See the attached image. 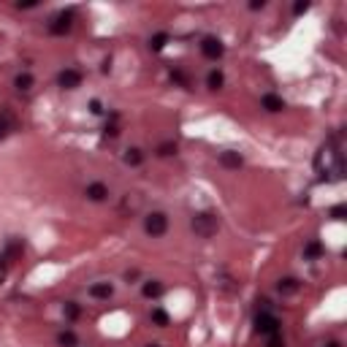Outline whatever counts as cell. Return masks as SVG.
<instances>
[{"mask_svg":"<svg viewBox=\"0 0 347 347\" xmlns=\"http://www.w3.org/2000/svg\"><path fill=\"white\" fill-rule=\"evenodd\" d=\"M318 168L323 174V179H328V182H339L344 174V163H342V152L336 149V138H331L326 147L320 149L318 155Z\"/></svg>","mask_w":347,"mask_h":347,"instance_id":"obj_1","label":"cell"},{"mask_svg":"<svg viewBox=\"0 0 347 347\" xmlns=\"http://www.w3.org/2000/svg\"><path fill=\"white\" fill-rule=\"evenodd\" d=\"M193 231L201 236V239H212L217 231H220V220L215 212H198L193 217Z\"/></svg>","mask_w":347,"mask_h":347,"instance_id":"obj_2","label":"cell"},{"mask_svg":"<svg viewBox=\"0 0 347 347\" xmlns=\"http://www.w3.org/2000/svg\"><path fill=\"white\" fill-rule=\"evenodd\" d=\"M165 228H168V217H165L163 212H152V215H147L144 231H147L149 236H163Z\"/></svg>","mask_w":347,"mask_h":347,"instance_id":"obj_3","label":"cell"},{"mask_svg":"<svg viewBox=\"0 0 347 347\" xmlns=\"http://www.w3.org/2000/svg\"><path fill=\"white\" fill-rule=\"evenodd\" d=\"M255 331L258 334H280V320L274 318L271 312H260L258 318H255Z\"/></svg>","mask_w":347,"mask_h":347,"instance_id":"obj_4","label":"cell"},{"mask_svg":"<svg viewBox=\"0 0 347 347\" xmlns=\"http://www.w3.org/2000/svg\"><path fill=\"white\" fill-rule=\"evenodd\" d=\"M201 52L206 54L209 60H217V57H223V41L220 38H203V44H201Z\"/></svg>","mask_w":347,"mask_h":347,"instance_id":"obj_5","label":"cell"},{"mask_svg":"<svg viewBox=\"0 0 347 347\" xmlns=\"http://www.w3.org/2000/svg\"><path fill=\"white\" fill-rule=\"evenodd\" d=\"M71 22H74V14H71V11L60 14V17L49 25V33H52V36H62V33H68V30H71Z\"/></svg>","mask_w":347,"mask_h":347,"instance_id":"obj_6","label":"cell"},{"mask_svg":"<svg viewBox=\"0 0 347 347\" xmlns=\"http://www.w3.org/2000/svg\"><path fill=\"white\" fill-rule=\"evenodd\" d=\"M57 82H60V87L62 90H74V87H79L82 84V74H79V71H62V74L57 76Z\"/></svg>","mask_w":347,"mask_h":347,"instance_id":"obj_7","label":"cell"},{"mask_svg":"<svg viewBox=\"0 0 347 347\" xmlns=\"http://www.w3.org/2000/svg\"><path fill=\"white\" fill-rule=\"evenodd\" d=\"M106 195H109V190H106V185H100V182H92L87 187V198L90 201H103Z\"/></svg>","mask_w":347,"mask_h":347,"instance_id":"obj_8","label":"cell"},{"mask_svg":"<svg viewBox=\"0 0 347 347\" xmlns=\"http://www.w3.org/2000/svg\"><path fill=\"white\" fill-rule=\"evenodd\" d=\"M14 125H17V120H14L11 112H3V114H0V138L9 136V133L14 130Z\"/></svg>","mask_w":347,"mask_h":347,"instance_id":"obj_9","label":"cell"},{"mask_svg":"<svg viewBox=\"0 0 347 347\" xmlns=\"http://www.w3.org/2000/svg\"><path fill=\"white\" fill-rule=\"evenodd\" d=\"M277 290H280L282 296L296 293V290H298V280H296V277H285V280H280V282H277Z\"/></svg>","mask_w":347,"mask_h":347,"instance_id":"obj_10","label":"cell"},{"mask_svg":"<svg viewBox=\"0 0 347 347\" xmlns=\"http://www.w3.org/2000/svg\"><path fill=\"white\" fill-rule=\"evenodd\" d=\"M220 163H223L225 168H239V165H241V155L239 152H223V155H220Z\"/></svg>","mask_w":347,"mask_h":347,"instance_id":"obj_11","label":"cell"},{"mask_svg":"<svg viewBox=\"0 0 347 347\" xmlns=\"http://www.w3.org/2000/svg\"><path fill=\"white\" fill-rule=\"evenodd\" d=\"M263 109H269V112H282L285 109V100L280 95H263Z\"/></svg>","mask_w":347,"mask_h":347,"instance_id":"obj_12","label":"cell"},{"mask_svg":"<svg viewBox=\"0 0 347 347\" xmlns=\"http://www.w3.org/2000/svg\"><path fill=\"white\" fill-rule=\"evenodd\" d=\"M112 293H114V288L109 282H98V285L90 288V296H95V298H109Z\"/></svg>","mask_w":347,"mask_h":347,"instance_id":"obj_13","label":"cell"},{"mask_svg":"<svg viewBox=\"0 0 347 347\" xmlns=\"http://www.w3.org/2000/svg\"><path fill=\"white\" fill-rule=\"evenodd\" d=\"M163 293V285L160 282H144V296L147 298H157Z\"/></svg>","mask_w":347,"mask_h":347,"instance_id":"obj_14","label":"cell"},{"mask_svg":"<svg viewBox=\"0 0 347 347\" xmlns=\"http://www.w3.org/2000/svg\"><path fill=\"white\" fill-rule=\"evenodd\" d=\"M14 84H17V90H19V92H27L30 87H33V76H30V74H19Z\"/></svg>","mask_w":347,"mask_h":347,"instance_id":"obj_15","label":"cell"},{"mask_svg":"<svg viewBox=\"0 0 347 347\" xmlns=\"http://www.w3.org/2000/svg\"><path fill=\"white\" fill-rule=\"evenodd\" d=\"M304 255H306V258H318V255H323V244H320V241H309V244L304 247Z\"/></svg>","mask_w":347,"mask_h":347,"instance_id":"obj_16","label":"cell"},{"mask_svg":"<svg viewBox=\"0 0 347 347\" xmlns=\"http://www.w3.org/2000/svg\"><path fill=\"white\" fill-rule=\"evenodd\" d=\"M57 342L62 347H76V334H74V331H62V334L57 336Z\"/></svg>","mask_w":347,"mask_h":347,"instance_id":"obj_17","label":"cell"},{"mask_svg":"<svg viewBox=\"0 0 347 347\" xmlns=\"http://www.w3.org/2000/svg\"><path fill=\"white\" fill-rule=\"evenodd\" d=\"M165 41H168V36H165V33H157V36L152 38V41H149V49H155V52H160V49H163V46H165Z\"/></svg>","mask_w":347,"mask_h":347,"instance_id":"obj_18","label":"cell"},{"mask_svg":"<svg viewBox=\"0 0 347 347\" xmlns=\"http://www.w3.org/2000/svg\"><path fill=\"white\" fill-rule=\"evenodd\" d=\"M206 82H209V87H212V90H220V87H223V74H220V71H212Z\"/></svg>","mask_w":347,"mask_h":347,"instance_id":"obj_19","label":"cell"},{"mask_svg":"<svg viewBox=\"0 0 347 347\" xmlns=\"http://www.w3.org/2000/svg\"><path fill=\"white\" fill-rule=\"evenodd\" d=\"M125 163H128V165H138L141 163V152H138V149H128V152H125Z\"/></svg>","mask_w":347,"mask_h":347,"instance_id":"obj_20","label":"cell"},{"mask_svg":"<svg viewBox=\"0 0 347 347\" xmlns=\"http://www.w3.org/2000/svg\"><path fill=\"white\" fill-rule=\"evenodd\" d=\"M152 320L157 323V326H168V315H165L163 309H155L152 312Z\"/></svg>","mask_w":347,"mask_h":347,"instance_id":"obj_21","label":"cell"},{"mask_svg":"<svg viewBox=\"0 0 347 347\" xmlns=\"http://www.w3.org/2000/svg\"><path fill=\"white\" fill-rule=\"evenodd\" d=\"M65 315H68L71 320H74V318H79V304H74V301H68V304H65Z\"/></svg>","mask_w":347,"mask_h":347,"instance_id":"obj_22","label":"cell"},{"mask_svg":"<svg viewBox=\"0 0 347 347\" xmlns=\"http://www.w3.org/2000/svg\"><path fill=\"white\" fill-rule=\"evenodd\" d=\"M174 152H177V144H171V141H165V144L160 147V155H163V157H168V155H174Z\"/></svg>","mask_w":347,"mask_h":347,"instance_id":"obj_23","label":"cell"},{"mask_svg":"<svg viewBox=\"0 0 347 347\" xmlns=\"http://www.w3.org/2000/svg\"><path fill=\"white\" fill-rule=\"evenodd\" d=\"M266 347H285V339H282L280 334H271V339H269V344Z\"/></svg>","mask_w":347,"mask_h":347,"instance_id":"obj_24","label":"cell"},{"mask_svg":"<svg viewBox=\"0 0 347 347\" xmlns=\"http://www.w3.org/2000/svg\"><path fill=\"white\" fill-rule=\"evenodd\" d=\"M344 215H347V206H334L331 209V217L334 220H344Z\"/></svg>","mask_w":347,"mask_h":347,"instance_id":"obj_25","label":"cell"},{"mask_svg":"<svg viewBox=\"0 0 347 347\" xmlns=\"http://www.w3.org/2000/svg\"><path fill=\"white\" fill-rule=\"evenodd\" d=\"M304 11H309V3H306V0H298L293 6V14H304Z\"/></svg>","mask_w":347,"mask_h":347,"instance_id":"obj_26","label":"cell"},{"mask_svg":"<svg viewBox=\"0 0 347 347\" xmlns=\"http://www.w3.org/2000/svg\"><path fill=\"white\" fill-rule=\"evenodd\" d=\"M33 6H36V0H25V3L19 0V3H17V9H33Z\"/></svg>","mask_w":347,"mask_h":347,"instance_id":"obj_27","label":"cell"},{"mask_svg":"<svg viewBox=\"0 0 347 347\" xmlns=\"http://www.w3.org/2000/svg\"><path fill=\"white\" fill-rule=\"evenodd\" d=\"M263 6H266L263 0H252V3H250V9H252V11H258V9H263Z\"/></svg>","mask_w":347,"mask_h":347,"instance_id":"obj_28","label":"cell"},{"mask_svg":"<svg viewBox=\"0 0 347 347\" xmlns=\"http://www.w3.org/2000/svg\"><path fill=\"white\" fill-rule=\"evenodd\" d=\"M90 109H92V112H95V114H100V112H103V109H100V103H98V100H92V103H90Z\"/></svg>","mask_w":347,"mask_h":347,"instance_id":"obj_29","label":"cell"},{"mask_svg":"<svg viewBox=\"0 0 347 347\" xmlns=\"http://www.w3.org/2000/svg\"><path fill=\"white\" fill-rule=\"evenodd\" d=\"M106 136H117V128H114V125H106Z\"/></svg>","mask_w":347,"mask_h":347,"instance_id":"obj_30","label":"cell"},{"mask_svg":"<svg viewBox=\"0 0 347 347\" xmlns=\"http://www.w3.org/2000/svg\"><path fill=\"white\" fill-rule=\"evenodd\" d=\"M326 347H342V344H339V342H328Z\"/></svg>","mask_w":347,"mask_h":347,"instance_id":"obj_31","label":"cell"},{"mask_svg":"<svg viewBox=\"0 0 347 347\" xmlns=\"http://www.w3.org/2000/svg\"><path fill=\"white\" fill-rule=\"evenodd\" d=\"M147 347H160V344H147Z\"/></svg>","mask_w":347,"mask_h":347,"instance_id":"obj_32","label":"cell"}]
</instances>
